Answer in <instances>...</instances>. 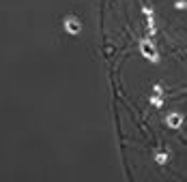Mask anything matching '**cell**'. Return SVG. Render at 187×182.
<instances>
[{
    "instance_id": "4",
    "label": "cell",
    "mask_w": 187,
    "mask_h": 182,
    "mask_svg": "<svg viewBox=\"0 0 187 182\" xmlns=\"http://www.w3.org/2000/svg\"><path fill=\"white\" fill-rule=\"evenodd\" d=\"M155 161L159 163V165H164V163L168 161V154H166V152H157V154H155Z\"/></svg>"
},
{
    "instance_id": "2",
    "label": "cell",
    "mask_w": 187,
    "mask_h": 182,
    "mask_svg": "<svg viewBox=\"0 0 187 182\" xmlns=\"http://www.w3.org/2000/svg\"><path fill=\"white\" fill-rule=\"evenodd\" d=\"M166 122H168V126H172V129H179L183 124V118H181V114H170L166 118Z\"/></svg>"
},
{
    "instance_id": "5",
    "label": "cell",
    "mask_w": 187,
    "mask_h": 182,
    "mask_svg": "<svg viewBox=\"0 0 187 182\" xmlns=\"http://www.w3.org/2000/svg\"><path fill=\"white\" fill-rule=\"evenodd\" d=\"M153 105H155V107H161L164 103H161V99H159V96H153Z\"/></svg>"
},
{
    "instance_id": "1",
    "label": "cell",
    "mask_w": 187,
    "mask_h": 182,
    "mask_svg": "<svg viewBox=\"0 0 187 182\" xmlns=\"http://www.w3.org/2000/svg\"><path fill=\"white\" fill-rule=\"evenodd\" d=\"M140 47H142V54H144L146 58H150V60H155V58H157V54H155L153 43H150V41H142V43H140Z\"/></svg>"
},
{
    "instance_id": "3",
    "label": "cell",
    "mask_w": 187,
    "mask_h": 182,
    "mask_svg": "<svg viewBox=\"0 0 187 182\" xmlns=\"http://www.w3.org/2000/svg\"><path fill=\"white\" fill-rule=\"evenodd\" d=\"M65 28H67L71 34H77V32H80V22L73 20V17H69V20L65 22Z\"/></svg>"
}]
</instances>
